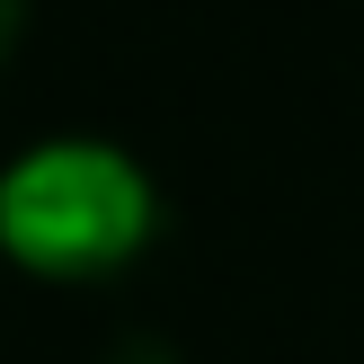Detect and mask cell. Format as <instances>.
Here are the masks:
<instances>
[{"label":"cell","mask_w":364,"mask_h":364,"mask_svg":"<svg viewBox=\"0 0 364 364\" xmlns=\"http://www.w3.org/2000/svg\"><path fill=\"white\" fill-rule=\"evenodd\" d=\"M142 223H151V187L107 142H45L0 178V240L53 276H89L124 258Z\"/></svg>","instance_id":"1"},{"label":"cell","mask_w":364,"mask_h":364,"mask_svg":"<svg viewBox=\"0 0 364 364\" xmlns=\"http://www.w3.org/2000/svg\"><path fill=\"white\" fill-rule=\"evenodd\" d=\"M9 27H18V0H0V45H9Z\"/></svg>","instance_id":"2"}]
</instances>
